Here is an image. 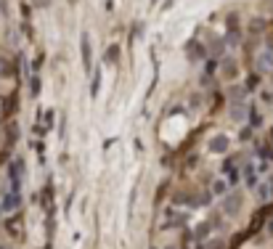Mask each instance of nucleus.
Listing matches in <instances>:
<instances>
[{
	"label": "nucleus",
	"mask_w": 273,
	"mask_h": 249,
	"mask_svg": "<svg viewBox=\"0 0 273 249\" xmlns=\"http://www.w3.org/2000/svg\"><path fill=\"white\" fill-rule=\"evenodd\" d=\"M239 209H242V194H231L228 199L223 201V212L228 215V218H236Z\"/></svg>",
	"instance_id": "obj_1"
},
{
	"label": "nucleus",
	"mask_w": 273,
	"mask_h": 249,
	"mask_svg": "<svg viewBox=\"0 0 273 249\" xmlns=\"http://www.w3.org/2000/svg\"><path fill=\"white\" fill-rule=\"evenodd\" d=\"M210 151H212V154L228 151V135H215V138L210 141Z\"/></svg>",
	"instance_id": "obj_2"
},
{
	"label": "nucleus",
	"mask_w": 273,
	"mask_h": 249,
	"mask_svg": "<svg viewBox=\"0 0 273 249\" xmlns=\"http://www.w3.org/2000/svg\"><path fill=\"white\" fill-rule=\"evenodd\" d=\"M80 48H82V67H85V72H90V37L88 35L80 37Z\"/></svg>",
	"instance_id": "obj_3"
},
{
	"label": "nucleus",
	"mask_w": 273,
	"mask_h": 249,
	"mask_svg": "<svg viewBox=\"0 0 273 249\" xmlns=\"http://www.w3.org/2000/svg\"><path fill=\"white\" fill-rule=\"evenodd\" d=\"M244 114H247V109H244V103L242 101H233V109H231V117H233V120H244Z\"/></svg>",
	"instance_id": "obj_4"
},
{
	"label": "nucleus",
	"mask_w": 273,
	"mask_h": 249,
	"mask_svg": "<svg viewBox=\"0 0 273 249\" xmlns=\"http://www.w3.org/2000/svg\"><path fill=\"white\" fill-rule=\"evenodd\" d=\"M257 67L263 69V72H268L273 67V56L271 53H263V58H257Z\"/></svg>",
	"instance_id": "obj_5"
},
{
	"label": "nucleus",
	"mask_w": 273,
	"mask_h": 249,
	"mask_svg": "<svg viewBox=\"0 0 273 249\" xmlns=\"http://www.w3.org/2000/svg\"><path fill=\"white\" fill-rule=\"evenodd\" d=\"M16 204H19V196L14 194V196H8V199H5V201H3V209H14Z\"/></svg>",
	"instance_id": "obj_6"
},
{
	"label": "nucleus",
	"mask_w": 273,
	"mask_h": 249,
	"mask_svg": "<svg viewBox=\"0 0 273 249\" xmlns=\"http://www.w3.org/2000/svg\"><path fill=\"white\" fill-rule=\"evenodd\" d=\"M212 191H215V194H225V183H223V180H218L215 186H212Z\"/></svg>",
	"instance_id": "obj_7"
},
{
	"label": "nucleus",
	"mask_w": 273,
	"mask_h": 249,
	"mask_svg": "<svg viewBox=\"0 0 273 249\" xmlns=\"http://www.w3.org/2000/svg\"><path fill=\"white\" fill-rule=\"evenodd\" d=\"M204 233H207V223H201V225L197 228V233H194V236H197V239H204Z\"/></svg>",
	"instance_id": "obj_8"
},
{
	"label": "nucleus",
	"mask_w": 273,
	"mask_h": 249,
	"mask_svg": "<svg viewBox=\"0 0 273 249\" xmlns=\"http://www.w3.org/2000/svg\"><path fill=\"white\" fill-rule=\"evenodd\" d=\"M117 56H120V50H117V48H109V53H106L109 61H117Z\"/></svg>",
	"instance_id": "obj_9"
},
{
	"label": "nucleus",
	"mask_w": 273,
	"mask_h": 249,
	"mask_svg": "<svg viewBox=\"0 0 273 249\" xmlns=\"http://www.w3.org/2000/svg\"><path fill=\"white\" fill-rule=\"evenodd\" d=\"M220 247H223V244H220V241H210V244H207L204 249H220Z\"/></svg>",
	"instance_id": "obj_10"
}]
</instances>
